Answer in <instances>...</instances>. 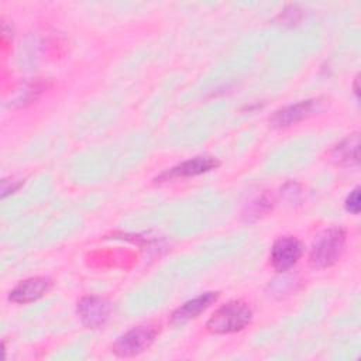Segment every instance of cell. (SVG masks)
Listing matches in <instances>:
<instances>
[{
    "label": "cell",
    "mask_w": 361,
    "mask_h": 361,
    "mask_svg": "<svg viewBox=\"0 0 361 361\" xmlns=\"http://www.w3.org/2000/svg\"><path fill=\"white\" fill-rule=\"evenodd\" d=\"M345 230L330 227L319 233L309 251V265L313 269H324L334 265L343 255L345 247Z\"/></svg>",
    "instance_id": "cell-1"
},
{
    "label": "cell",
    "mask_w": 361,
    "mask_h": 361,
    "mask_svg": "<svg viewBox=\"0 0 361 361\" xmlns=\"http://www.w3.org/2000/svg\"><path fill=\"white\" fill-rule=\"evenodd\" d=\"M251 320L252 312L247 303L230 300L209 317L206 327L213 334H231L244 330Z\"/></svg>",
    "instance_id": "cell-2"
},
{
    "label": "cell",
    "mask_w": 361,
    "mask_h": 361,
    "mask_svg": "<svg viewBox=\"0 0 361 361\" xmlns=\"http://www.w3.org/2000/svg\"><path fill=\"white\" fill-rule=\"evenodd\" d=\"M161 331V326L145 323L121 334L113 344V353L118 357H134L148 350Z\"/></svg>",
    "instance_id": "cell-3"
},
{
    "label": "cell",
    "mask_w": 361,
    "mask_h": 361,
    "mask_svg": "<svg viewBox=\"0 0 361 361\" xmlns=\"http://www.w3.org/2000/svg\"><path fill=\"white\" fill-rule=\"evenodd\" d=\"M323 99H307V100H300L295 104L285 106L269 117V126L274 128H286L293 124H298L312 116H316L317 113L322 111L323 109Z\"/></svg>",
    "instance_id": "cell-4"
},
{
    "label": "cell",
    "mask_w": 361,
    "mask_h": 361,
    "mask_svg": "<svg viewBox=\"0 0 361 361\" xmlns=\"http://www.w3.org/2000/svg\"><path fill=\"white\" fill-rule=\"evenodd\" d=\"M220 166V161L210 155H197L188 161H183L157 176V182H169L173 179L192 178L206 172H210Z\"/></svg>",
    "instance_id": "cell-5"
},
{
    "label": "cell",
    "mask_w": 361,
    "mask_h": 361,
    "mask_svg": "<svg viewBox=\"0 0 361 361\" xmlns=\"http://www.w3.org/2000/svg\"><path fill=\"white\" fill-rule=\"evenodd\" d=\"M303 254L302 243L292 235L279 237L271 248V262L278 272L290 269Z\"/></svg>",
    "instance_id": "cell-6"
},
{
    "label": "cell",
    "mask_w": 361,
    "mask_h": 361,
    "mask_svg": "<svg viewBox=\"0 0 361 361\" xmlns=\"http://www.w3.org/2000/svg\"><path fill=\"white\" fill-rule=\"evenodd\" d=\"M76 312L86 327L100 329L109 320L111 306L104 298L89 295V296H83L78 302Z\"/></svg>",
    "instance_id": "cell-7"
},
{
    "label": "cell",
    "mask_w": 361,
    "mask_h": 361,
    "mask_svg": "<svg viewBox=\"0 0 361 361\" xmlns=\"http://www.w3.org/2000/svg\"><path fill=\"white\" fill-rule=\"evenodd\" d=\"M52 288V281L45 276H34L21 281L8 293V299L18 305H25L41 299Z\"/></svg>",
    "instance_id": "cell-8"
},
{
    "label": "cell",
    "mask_w": 361,
    "mask_h": 361,
    "mask_svg": "<svg viewBox=\"0 0 361 361\" xmlns=\"http://www.w3.org/2000/svg\"><path fill=\"white\" fill-rule=\"evenodd\" d=\"M217 299H219V292H206L203 295H199L185 302L171 314V324L179 326L192 319H196L202 312L210 307Z\"/></svg>",
    "instance_id": "cell-9"
},
{
    "label": "cell",
    "mask_w": 361,
    "mask_h": 361,
    "mask_svg": "<svg viewBox=\"0 0 361 361\" xmlns=\"http://www.w3.org/2000/svg\"><path fill=\"white\" fill-rule=\"evenodd\" d=\"M358 148H360V135L354 133L345 137L340 144H337L331 152V158L343 166L354 165L358 162Z\"/></svg>",
    "instance_id": "cell-10"
},
{
    "label": "cell",
    "mask_w": 361,
    "mask_h": 361,
    "mask_svg": "<svg viewBox=\"0 0 361 361\" xmlns=\"http://www.w3.org/2000/svg\"><path fill=\"white\" fill-rule=\"evenodd\" d=\"M274 206V200L269 195L264 193L262 196L257 197L254 202H251L247 207V214L245 217L247 219H258L261 217L262 214H265L267 212H269Z\"/></svg>",
    "instance_id": "cell-11"
},
{
    "label": "cell",
    "mask_w": 361,
    "mask_h": 361,
    "mask_svg": "<svg viewBox=\"0 0 361 361\" xmlns=\"http://www.w3.org/2000/svg\"><path fill=\"white\" fill-rule=\"evenodd\" d=\"M345 209L347 212L353 213V214H358L360 212V188H354L350 195L345 199Z\"/></svg>",
    "instance_id": "cell-12"
}]
</instances>
